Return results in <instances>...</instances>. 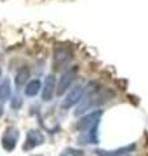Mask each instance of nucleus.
<instances>
[{
  "mask_svg": "<svg viewBox=\"0 0 148 156\" xmlns=\"http://www.w3.org/2000/svg\"><path fill=\"white\" fill-rule=\"evenodd\" d=\"M76 77H77V66L69 68V69H68L65 73H62L61 78L58 80V85H57V89H56V94H57L58 96L62 95L64 92H65V91L69 89V86L73 83V81L76 80Z\"/></svg>",
  "mask_w": 148,
  "mask_h": 156,
  "instance_id": "1",
  "label": "nucleus"
},
{
  "mask_svg": "<svg viewBox=\"0 0 148 156\" xmlns=\"http://www.w3.org/2000/svg\"><path fill=\"white\" fill-rule=\"evenodd\" d=\"M83 96V87L82 86H76L73 87V89L68 92V95L65 98V100H64L62 103V108H70L73 107L76 103H78Z\"/></svg>",
  "mask_w": 148,
  "mask_h": 156,
  "instance_id": "2",
  "label": "nucleus"
},
{
  "mask_svg": "<svg viewBox=\"0 0 148 156\" xmlns=\"http://www.w3.org/2000/svg\"><path fill=\"white\" fill-rule=\"evenodd\" d=\"M101 112H93L91 115H87L85 116L83 119H81L78 121V130L81 131H86L88 129H92L95 128L97 121H99V117H100Z\"/></svg>",
  "mask_w": 148,
  "mask_h": 156,
  "instance_id": "3",
  "label": "nucleus"
},
{
  "mask_svg": "<svg viewBox=\"0 0 148 156\" xmlns=\"http://www.w3.org/2000/svg\"><path fill=\"white\" fill-rule=\"evenodd\" d=\"M55 77L53 76H48L47 80H46V83H44V89L42 92V98L43 100H51L52 96H53V92H55Z\"/></svg>",
  "mask_w": 148,
  "mask_h": 156,
  "instance_id": "4",
  "label": "nucleus"
},
{
  "mask_svg": "<svg viewBox=\"0 0 148 156\" xmlns=\"http://www.w3.org/2000/svg\"><path fill=\"white\" fill-rule=\"evenodd\" d=\"M29 76H30V70H29V68L22 66L21 69L17 72V74H16V80H14V82H16V86H17V87L23 86L25 82L27 81Z\"/></svg>",
  "mask_w": 148,
  "mask_h": 156,
  "instance_id": "5",
  "label": "nucleus"
},
{
  "mask_svg": "<svg viewBox=\"0 0 148 156\" xmlns=\"http://www.w3.org/2000/svg\"><path fill=\"white\" fill-rule=\"evenodd\" d=\"M70 58H72V55H70V53H69L66 50H58V51H56L55 60L58 61V66L68 64Z\"/></svg>",
  "mask_w": 148,
  "mask_h": 156,
  "instance_id": "6",
  "label": "nucleus"
},
{
  "mask_svg": "<svg viewBox=\"0 0 148 156\" xmlns=\"http://www.w3.org/2000/svg\"><path fill=\"white\" fill-rule=\"evenodd\" d=\"M39 87H41V82L39 81H31L30 83L27 85V87H26V95H29V96H34L38 92V90H39Z\"/></svg>",
  "mask_w": 148,
  "mask_h": 156,
  "instance_id": "7",
  "label": "nucleus"
},
{
  "mask_svg": "<svg viewBox=\"0 0 148 156\" xmlns=\"http://www.w3.org/2000/svg\"><path fill=\"white\" fill-rule=\"evenodd\" d=\"M11 94V90H9V82L5 81L0 85V100H5Z\"/></svg>",
  "mask_w": 148,
  "mask_h": 156,
  "instance_id": "8",
  "label": "nucleus"
}]
</instances>
